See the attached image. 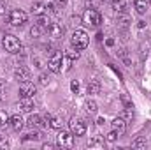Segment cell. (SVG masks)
I'll use <instances>...</instances> for the list:
<instances>
[{
    "mask_svg": "<svg viewBox=\"0 0 151 150\" xmlns=\"http://www.w3.org/2000/svg\"><path fill=\"white\" fill-rule=\"evenodd\" d=\"M2 46L5 48V51H9V53H12V55H16V53L21 51V42H19V39L14 37V36H11V34H5V36L2 37Z\"/></svg>",
    "mask_w": 151,
    "mask_h": 150,
    "instance_id": "6da1fadb",
    "label": "cell"
},
{
    "mask_svg": "<svg viewBox=\"0 0 151 150\" xmlns=\"http://www.w3.org/2000/svg\"><path fill=\"white\" fill-rule=\"evenodd\" d=\"M100 20H102V16H100V12H99L97 9H86V11L83 12V23H84V25L99 27V25H100Z\"/></svg>",
    "mask_w": 151,
    "mask_h": 150,
    "instance_id": "7a4b0ae2",
    "label": "cell"
},
{
    "mask_svg": "<svg viewBox=\"0 0 151 150\" xmlns=\"http://www.w3.org/2000/svg\"><path fill=\"white\" fill-rule=\"evenodd\" d=\"M72 46H74L77 51H81V50H84L86 46H88V34L84 32V30H76L74 34H72Z\"/></svg>",
    "mask_w": 151,
    "mask_h": 150,
    "instance_id": "3957f363",
    "label": "cell"
},
{
    "mask_svg": "<svg viewBox=\"0 0 151 150\" xmlns=\"http://www.w3.org/2000/svg\"><path fill=\"white\" fill-rule=\"evenodd\" d=\"M69 125H70V133H72L74 136H83V134L86 133V122H84L83 118L72 117L70 122H69Z\"/></svg>",
    "mask_w": 151,
    "mask_h": 150,
    "instance_id": "277c9868",
    "label": "cell"
},
{
    "mask_svg": "<svg viewBox=\"0 0 151 150\" xmlns=\"http://www.w3.org/2000/svg\"><path fill=\"white\" fill-rule=\"evenodd\" d=\"M9 23H11L12 27H21V25H25V23H27V12L21 11V9L11 11V14H9Z\"/></svg>",
    "mask_w": 151,
    "mask_h": 150,
    "instance_id": "5b68a950",
    "label": "cell"
},
{
    "mask_svg": "<svg viewBox=\"0 0 151 150\" xmlns=\"http://www.w3.org/2000/svg\"><path fill=\"white\" fill-rule=\"evenodd\" d=\"M47 69L51 73H60L62 71V53L60 51H55L49 60H47Z\"/></svg>",
    "mask_w": 151,
    "mask_h": 150,
    "instance_id": "8992f818",
    "label": "cell"
},
{
    "mask_svg": "<svg viewBox=\"0 0 151 150\" xmlns=\"http://www.w3.org/2000/svg\"><path fill=\"white\" fill-rule=\"evenodd\" d=\"M58 147L72 149V147H74V136H72V133L60 131V134H58Z\"/></svg>",
    "mask_w": 151,
    "mask_h": 150,
    "instance_id": "52a82bcc",
    "label": "cell"
},
{
    "mask_svg": "<svg viewBox=\"0 0 151 150\" xmlns=\"http://www.w3.org/2000/svg\"><path fill=\"white\" fill-rule=\"evenodd\" d=\"M35 92H37V87H35L30 79H28V81H23V83L19 85V94H21V97H34Z\"/></svg>",
    "mask_w": 151,
    "mask_h": 150,
    "instance_id": "ba28073f",
    "label": "cell"
},
{
    "mask_svg": "<svg viewBox=\"0 0 151 150\" xmlns=\"http://www.w3.org/2000/svg\"><path fill=\"white\" fill-rule=\"evenodd\" d=\"M14 76L18 78V81H28L30 79V69L27 67V66H18L16 69H14Z\"/></svg>",
    "mask_w": 151,
    "mask_h": 150,
    "instance_id": "9c48e42d",
    "label": "cell"
},
{
    "mask_svg": "<svg viewBox=\"0 0 151 150\" xmlns=\"http://www.w3.org/2000/svg\"><path fill=\"white\" fill-rule=\"evenodd\" d=\"M63 32H65L63 27L58 25V23H49V27H47V34L53 39H62L63 37Z\"/></svg>",
    "mask_w": 151,
    "mask_h": 150,
    "instance_id": "30bf717a",
    "label": "cell"
},
{
    "mask_svg": "<svg viewBox=\"0 0 151 150\" xmlns=\"http://www.w3.org/2000/svg\"><path fill=\"white\" fill-rule=\"evenodd\" d=\"M18 108H19L21 111H25V113L32 111V108H34V99H32V97H21Z\"/></svg>",
    "mask_w": 151,
    "mask_h": 150,
    "instance_id": "8fae6325",
    "label": "cell"
},
{
    "mask_svg": "<svg viewBox=\"0 0 151 150\" xmlns=\"http://www.w3.org/2000/svg\"><path fill=\"white\" fill-rule=\"evenodd\" d=\"M113 129L118 133V136H121L125 131H127V122L121 118V117H118V118H114L113 120Z\"/></svg>",
    "mask_w": 151,
    "mask_h": 150,
    "instance_id": "7c38bea8",
    "label": "cell"
},
{
    "mask_svg": "<svg viewBox=\"0 0 151 150\" xmlns=\"http://www.w3.org/2000/svg\"><path fill=\"white\" fill-rule=\"evenodd\" d=\"M128 25H130V16H128V14H125L123 11H121V12H118V27H119V28H123V30H127V28H128Z\"/></svg>",
    "mask_w": 151,
    "mask_h": 150,
    "instance_id": "4fadbf2b",
    "label": "cell"
},
{
    "mask_svg": "<svg viewBox=\"0 0 151 150\" xmlns=\"http://www.w3.org/2000/svg\"><path fill=\"white\" fill-rule=\"evenodd\" d=\"M9 124H11V127H12L14 131H21V129H23V125H25V122H23L21 115H14V117H11Z\"/></svg>",
    "mask_w": 151,
    "mask_h": 150,
    "instance_id": "5bb4252c",
    "label": "cell"
},
{
    "mask_svg": "<svg viewBox=\"0 0 151 150\" xmlns=\"http://www.w3.org/2000/svg\"><path fill=\"white\" fill-rule=\"evenodd\" d=\"M46 32H47V28H46V27H42V25H39V23H34V25H32V28H30V36H32V37H40V36H44V34H46Z\"/></svg>",
    "mask_w": 151,
    "mask_h": 150,
    "instance_id": "9a60e30c",
    "label": "cell"
},
{
    "mask_svg": "<svg viewBox=\"0 0 151 150\" xmlns=\"http://www.w3.org/2000/svg\"><path fill=\"white\" fill-rule=\"evenodd\" d=\"M27 124H28L30 127H42L46 122H42V117H40V115H32Z\"/></svg>",
    "mask_w": 151,
    "mask_h": 150,
    "instance_id": "2e32d148",
    "label": "cell"
},
{
    "mask_svg": "<svg viewBox=\"0 0 151 150\" xmlns=\"http://www.w3.org/2000/svg\"><path fill=\"white\" fill-rule=\"evenodd\" d=\"M134 5L139 14H144L148 11V0H134Z\"/></svg>",
    "mask_w": 151,
    "mask_h": 150,
    "instance_id": "e0dca14e",
    "label": "cell"
},
{
    "mask_svg": "<svg viewBox=\"0 0 151 150\" xmlns=\"http://www.w3.org/2000/svg\"><path fill=\"white\" fill-rule=\"evenodd\" d=\"M30 11H32L34 14H37V16H42V14H44V11H46V5H44L42 2H35V4H32Z\"/></svg>",
    "mask_w": 151,
    "mask_h": 150,
    "instance_id": "ac0fdd59",
    "label": "cell"
},
{
    "mask_svg": "<svg viewBox=\"0 0 151 150\" xmlns=\"http://www.w3.org/2000/svg\"><path fill=\"white\" fill-rule=\"evenodd\" d=\"M111 5L116 12H121L127 9V0H111Z\"/></svg>",
    "mask_w": 151,
    "mask_h": 150,
    "instance_id": "d6986e66",
    "label": "cell"
},
{
    "mask_svg": "<svg viewBox=\"0 0 151 150\" xmlns=\"http://www.w3.org/2000/svg\"><path fill=\"white\" fill-rule=\"evenodd\" d=\"M100 92V83L97 79H91L88 83V94H99Z\"/></svg>",
    "mask_w": 151,
    "mask_h": 150,
    "instance_id": "ffe728a7",
    "label": "cell"
},
{
    "mask_svg": "<svg viewBox=\"0 0 151 150\" xmlns=\"http://www.w3.org/2000/svg\"><path fill=\"white\" fill-rule=\"evenodd\" d=\"M84 108H86V111L90 113V115H95V113H97V110H99L97 103H95V101H90V99L84 103Z\"/></svg>",
    "mask_w": 151,
    "mask_h": 150,
    "instance_id": "44dd1931",
    "label": "cell"
},
{
    "mask_svg": "<svg viewBox=\"0 0 151 150\" xmlns=\"http://www.w3.org/2000/svg\"><path fill=\"white\" fill-rule=\"evenodd\" d=\"M121 118H123L125 122H132V118H134V110H132V106H127V108L123 110Z\"/></svg>",
    "mask_w": 151,
    "mask_h": 150,
    "instance_id": "7402d4cb",
    "label": "cell"
},
{
    "mask_svg": "<svg viewBox=\"0 0 151 150\" xmlns=\"http://www.w3.org/2000/svg\"><path fill=\"white\" fill-rule=\"evenodd\" d=\"M62 125H63V122H62L60 117H51V118H49V127H53V129H62Z\"/></svg>",
    "mask_w": 151,
    "mask_h": 150,
    "instance_id": "603a6c76",
    "label": "cell"
},
{
    "mask_svg": "<svg viewBox=\"0 0 151 150\" xmlns=\"http://www.w3.org/2000/svg\"><path fill=\"white\" fill-rule=\"evenodd\" d=\"M9 120H11V117L4 111V110H0V127H5L9 124Z\"/></svg>",
    "mask_w": 151,
    "mask_h": 150,
    "instance_id": "cb8c5ba5",
    "label": "cell"
},
{
    "mask_svg": "<svg viewBox=\"0 0 151 150\" xmlns=\"http://www.w3.org/2000/svg\"><path fill=\"white\" fill-rule=\"evenodd\" d=\"M65 57H67V58H69V60H70V62H72V60H77V58H79V51H77V50H67V51H65Z\"/></svg>",
    "mask_w": 151,
    "mask_h": 150,
    "instance_id": "d4e9b609",
    "label": "cell"
},
{
    "mask_svg": "<svg viewBox=\"0 0 151 150\" xmlns=\"http://www.w3.org/2000/svg\"><path fill=\"white\" fill-rule=\"evenodd\" d=\"M132 147H134V149H144V147H146V140H144V138H137V140L132 143Z\"/></svg>",
    "mask_w": 151,
    "mask_h": 150,
    "instance_id": "484cf974",
    "label": "cell"
},
{
    "mask_svg": "<svg viewBox=\"0 0 151 150\" xmlns=\"http://www.w3.org/2000/svg\"><path fill=\"white\" fill-rule=\"evenodd\" d=\"M119 57L125 60V64H127V66H132V60H130V57L127 55V50H119Z\"/></svg>",
    "mask_w": 151,
    "mask_h": 150,
    "instance_id": "4316f807",
    "label": "cell"
},
{
    "mask_svg": "<svg viewBox=\"0 0 151 150\" xmlns=\"http://www.w3.org/2000/svg\"><path fill=\"white\" fill-rule=\"evenodd\" d=\"M118 138H119V136H118V133H116L114 129L109 133V134H107V136H106V140H107V141H116Z\"/></svg>",
    "mask_w": 151,
    "mask_h": 150,
    "instance_id": "83f0119b",
    "label": "cell"
},
{
    "mask_svg": "<svg viewBox=\"0 0 151 150\" xmlns=\"http://www.w3.org/2000/svg\"><path fill=\"white\" fill-rule=\"evenodd\" d=\"M88 145H90V147H104V141H102V140H97V138H95V140H91V141H90Z\"/></svg>",
    "mask_w": 151,
    "mask_h": 150,
    "instance_id": "f1b7e54d",
    "label": "cell"
},
{
    "mask_svg": "<svg viewBox=\"0 0 151 150\" xmlns=\"http://www.w3.org/2000/svg\"><path fill=\"white\" fill-rule=\"evenodd\" d=\"M37 23H39V25H42V27H46V28L49 27V20H47V18H44V16H40V18H39Z\"/></svg>",
    "mask_w": 151,
    "mask_h": 150,
    "instance_id": "f546056e",
    "label": "cell"
},
{
    "mask_svg": "<svg viewBox=\"0 0 151 150\" xmlns=\"http://www.w3.org/2000/svg\"><path fill=\"white\" fill-rule=\"evenodd\" d=\"M70 90H72V92H74V94H77V92H79V81H72V83H70Z\"/></svg>",
    "mask_w": 151,
    "mask_h": 150,
    "instance_id": "4dcf8cb0",
    "label": "cell"
},
{
    "mask_svg": "<svg viewBox=\"0 0 151 150\" xmlns=\"http://www.w3.org/2000/svg\"><path fill=\"white\" fill-rule=\"evenodd\" d=\"M39 81H40V85H47L49 83V78H47V74H40L39 76Z\"/></svg>",
    "mask_w": 151,
    "mask_h": 150,
    "instance_id": "1f68e13d",
    "label": "cell"
},
{
    "mask_svg": "<svg viewBox=\"0 0 151 150\" xmlns=\"http://www.w3.org/2000/svg\"><path fill=\"white\" fill-rule=\"evenodd\" d=\"M39 138H40L39 133H28L27 134V140H39Z\"/></svg>",
    "mask_w": 151,
    "mask_h": 150,
    "instance_id": "d6a6232c",
    "label": "cell"
},
{
    "mask_svg": "<svg viewBox=\"0 0 151 150\" xmlns=\"http://www.w3.org/2000/svg\"><path fill=\"white\" fill-rule=\"evenodd\" d=\"M121 103L125 104V108H127V106H132V103L128 101V97H127V95H121Z\"/></svg>",
    "mask_w": 151,
    "mask_h": 150,
    "instance_id": "836d02e7",
    "label": "cell"
},
{
    "mask_svg": "<svg viewBox=\"0 0 151 150\" xmlns=\"http://www.w3.org/2000/svg\"><path fill=\"white\" fill-rule=\"evenodd\" d=\"M4 12H5V2H2V0H0V16H2Z\"/></svg>",
    "mask_w": 151,
    "mask_h": 150,
    "instance_id": "e575fe53",
    "label": "cell"
},
{
    "mask_svg": "<svg viewBox=\"0 0 151 150\" xmlns=\"http://www.w3.org/2000/svg\"><path fill=\"white\" fill-rule=\"evenodd\" d=\"M42 149H44V150H51V149H55V145H51V143H44V145H42Z\"/></svg>",
    "mask_w": 151,
    "mask_h": 150,
    "instance_id": "d590c367",
    "label": "cell"
},
{
    "mask_svg": "<svg viewBox=\"0 0 151 150\" xmlns=\"http://www.w3.org/2000/svg\"><path fill=\"white\" fill-rule=\"evenodd\" d=\"M65 4H67V0H56V5H58V7H63Z\"/></svg>",
    "mask_w": 151,
    "mask_h": 150,
    "instance_id": "8d00e7d4",
    "label": "cell"
},
{
    "mask_svg": "<svg viewBox=\"0 0 151 150\" xmlns=\"http://www.w3.org/2000/svg\"><path fill=\"white\" fill-rule=\"evenodd\" d=\"M106 44H107V46H113V44H114V39H107V41H106Z\"/></svg>",
    "mask_w": 151,
    "mask_h": 150,
    "instance_id": "74e56055",
    "label": "cell"
},
{
    "mask_svg": "<svg viewBox=\"0 0 151 150\" xmlns=\"http://www.w3.org/2000/svg\"><path fill=\"white\" fill-rule=\"evenodd\" d=\"M144 25H146L144 21H139V23H137V27H139V28H144Z\"/></svg>",
    "mask_w": 151,
    "mask_h": 150,
    "instance_id": "f35d334b",
    "label": "cell"
},
{
    "mask_svg": "<svg viewBox=\"0 0 151 150\" xmlns=\"http://www.w3.org/2000/svg\"><path fill=\"white\" fill-rule=\"evenodd\" d=\"M0 103H2V83H0Z\"/></svg>",
    "mask_w": 151,
    "mask_h": 150,
    "instance_id": "ab89813d",
    "label": "cell"
},
{
    "mask_svg": "<svg viewBox=\"0 0 151 150\" xmlns=\"http://www.w3.org/2000/svg\"><path fill=\"white\" fill-rule=\"evenodd\" d=\"M150 2H151V0H150Z\"/></svg>",
    "mask_w": 151,
    "mask_h": 150,
    "instance_id": "60d3db41",
    "label": "cell"
}]
</instances>
